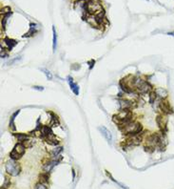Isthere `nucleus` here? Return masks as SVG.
Returning <instances> with one entry per match:
<instances>
[{
    "label": "nucleus",
    "instance_id": "412c9836",
    "mask_svg": "<svg viewBox=\"0 0 174 189\" xmlns=\"http://www.w3.org/2000/svg\"><path fill=\"white\" fill-rule=\"evenodd\" d=\"M11 11H12L11 8L5 7V8H3L2 10H1V14H12Z\"/></svg>",
    "mask_w": 174,
    "mask_h": 189
},
{
    "label": "nucleus",
    "instance_id": "cd10ccee",
    "mask_svg": "<svg viewBox=\"0 0 174 189\" xmlns=\"http://www.w3.org/2000/svg\"><path fill=\"white\" fill-rule=\"evenodd\" d=\"M1 189H5V188H3V187H1Z\"/></svg>",
    "mask_w": 174,
    "mask_h": 189
},
{
    "label": "nucleus",
    "instance_id": "1a4fd4ad",
    "mask_svg": "<svg viewBox=\"0 0 174 189\" xmlns=\"http://www.w3.org/2000/svg\"><path fill=\"white\" fill-rule=\"evenodd\" d=\"M156 121H157V124L159 125L160 129L162 130L163 132L167 131V117H165L163 116H158L156 119Z\"/></svg>",
    "mask_w": 174,
    "mask_h": 189
},
{
    "label": "nucleus",
    "instance_id": "4468645a",
    "mask_svg": "<svg viewBox=\"0 0 174 189\" xmlns=\"http://www.w3.org/2000/svg\"><path fill=\"white\" fill-rule=\"evenodd\" d=\"M155 93H156L157 96H159V97L162 98H166L167 97V90H165L163 88H157L156 90H155Z\"/></svg>",
    "mask_w": 174,
    "mask_h": 189
},
{
    "label": "nucleus",
    "instance_id": "b1692460",
    "mask_svg": "<svg viewBox=\"0 0 174 189\" xmlns=\"http://www.w3.org/2000/svg\"><path fill=\"white\" fill-rule=\"evenodd\" d=\"M35 189H48V188H47L46 185H44V184L38 182V184H36V185H35Z\"/></svg>",
    "mask_w": 174,
    "mask_h": 189
},
{
    "label": "nucleus",
    "instance_id": "aec40b11",
    "mask_svg": "<svg viewBox=\"0 0 174 189\" xmlns=\"http://www.w3.org/2000/svg\"><path fill=\"white\" fill-rule=\"evenodd\" d=\"M15 137H16L18 139V141H25L28 139V136L25 134H16Z\"/></svg>",
    "mask_w": 174,
    "mask_h": 189
},
{
    "label": "nucleus",
    "instance_id": "20e7f679",
    "mask_svg": "<svg viewBox=\"0 0 174 189\" xmlns=\"http://www.w3.org/2000/svg\"><path fill=\"white\" fill-rule=\"evenodd\" d=\"M5 168H6V171H7L8 174H10L11 176H17L18 174L20 173V165L18 164L14 160H9L7 162L5 165Z\"/></svg>",
    "mask_w": 174,
    "mask_h": 189
},
{
    "label": "nucleus",
    "instance_id": "a211bd4d",
    "mask_svg": "<svg viewBox=\"0 0 174 189\" xmlns=\"http://www.w3.org/2000/svg\"><path fill=\"white\" fill-rule=\"evenodd\" d=\"M52 33H53V41H52V47H53V52L56 50V45H57V35L55 32V28L52 27Z\"/></svg>",
    "mask_w": 174,
    "mask_h": 189
},
{
    "label": "nucleus",
    "instance_id": "dca6fc26",
    "mask_svg": "<svg viewBox=\"0 0 174 189\" xmlns=\"http://www.w3.org/2000/svg\"><path fill=\"white\" fill-rule=\"evenodd\" d=\"M57 164V160H52V162H49L48 164H47V165L45 166V171L48 173V172H49L51 171V170L53 168V167L56 165Z\"/></svg>",
    "mask_w": 174,
    "mask_h": 189
},
{
    "label": "nucleus",
    "instance_id": "6e6552de",
    "mask_svg": "<svg viewBox=\"0 0 174 189\" xmlns=\"http://www.w3.org/2000/svg\"><path fill=\"white\" fill-rule=\"evenodd\" d=\"M99 130H100L101 134L104 136V138L107 139V141L110 142V143H111V141H112V135H111V133H110V130L107 129L104 126L99 127Z\"/></svg>",
    "mask_w": 174,
    "mask_h": 189
},
{
    "label": "nucleus",
    "instance_id": "a878e982",
    "mask_svg": "<svg viewBox=\"0 0 174 189\" xmlns=\"http://www.w3.org/2000/svg\"><path fill=\"white\" fill-rule=\"evenodd\" d=\"M33 89L39 90V91H42V90H44V88H43V87H40V86H33Z\"/></svg>",
    "mask_w": 174,
    "mask_h": 189
},
{
    "label": "nucleus",
    "instance_id": "f3484780",
    "mask_svg": "<svg viewBox=\"0 0 174 189\" xmlns=\"http://www.w3.org/2000/svg\"><path fill=\"white\" fill-rule=\"evenodd\" d=\"M19 112H20L19 110L16 111V112H15L14 115H12V117H11V121H10V128L12 130V131H14V130H15V126H14V119H15V117H16L17 115L19 114Z\"/></svg>",
    "mask_w": 174,
    "mask_h": 189
},
{
    "label": "nucleus",
    "instance_id": "7ed1b4c3",
    "mask_svg": "<svg viewBox=\"0 0 174 189\" xmlns=\"http://www.w3.org/2000/svg\"><path fill=\"white\" fill-rule=\"evenodd\" d=\"M120 129L122 130V132L126 135H128V134L135 135V134H139V133L142 131V125L138 122L130 121L122 126H120Z\"/></svg>",
    "mask_w": 174,
    "mask_h": 189
},
{
    "label": "nucleus",
    "instance_id": "2eb2a0df",
    "mask_svg": "<svg viewBox=\"0 0 174 189\" xmlns=\"http://www.w3.org/2000/svg\"><path fill=\"white\" fill-rule=\"evenodd\" d=\"M4 41H5L6 44H7L9 50H12V49L17 44V41H16V40H14V39H11V38H5Z\"/></svg>",
    "mask_w": 174,
    "mask_h": 189
},
{
    "label": "nucleus",
    "instance_id": "f03ea898",
    "mask_svg": "<svg viewBox=\"0 0 174 189\" xmlns=\"http://www.w3.org/2000/svg\"><path fill=\"white\" fill-rule=\"evenodd\" d=\"M131 119H132V114L128 109L121 110L119 114L113 116L114 122H116L117 124H119L120 126L126 124V123H128V122H130L131 121Z\"/></svg>",
    "mask_w": 174,
    "mask_h": 189
},
{
    "label": "nucleus",
    "instance_id": "4be33fe9",
    "mask_svg": "<svg viewBox=\"0 0 174 189\" xmlns=\"http://www.w3.org/2000/svg\"><path fill=\"white\" fill-rule=\"evenodd\" d=\"M41 70L43 71V73H44L45 75H46L47 78H48V79H49V80H51V79L52 78V75H51V72H49V71H48V70H47V69H41Z\"/></svg>",
    "mask_w": 174,
    "mask_h": 189
},
{
    "label": "nucleus",
    "instance_id": "0eeeda50",
    "mask_svg": "<svg viewBox=\"0 0 174 189\" xmlns=\"http://www.w3.org/2000/svg\"><path fill=\"white\" fill-rule=\"evenodd\" d=\"M141 141H142V136L139 134H135V135H132L131 137L129 138L126 141V145L127 146H135V145H139L141 143Z\"/></svg>",
    "mask_w": 174,
    "mask_h": 189
},
{
    "label": "nucleus",
    "instance_id": "6ab92c4d",
    "mask_svg": "<svg viewBox=\"0 0 174 189\" xmlns=\"http://www.w3.org/2000/svg\"><path fill=\"white\" fill-rule=\"evenodd\" d=\"M40 178V182H42V184H45V182H48L49 181V175L48 173H46V174H41L39 176Z\"/></svg>",
    "mask_w": 174,
    "mask_h": 189
},
{
    "label": "nucleus",
    "instance_id": "9d476101",
    "mask_svg": "<svg viewBox=\"0 0 174 189\" xmlns=\"http://www.w3.org/2000/svg\"><path fill=\"white\" fill-rule=\"evenodd\" d=\"M160 108H161V110L163 111V113H165V114H171L172 113L171 107H170L169 101H167V100H162L160 102Z\"/></svg>",
    "mask_w": 174,
    "mask_h": 189
},
{
    "label": "nucleus",
    "instance_id": "f257e3e1",
    "mask_svg": "<svg viewBox=\"0 0 174 189\" xmlns=\"http://www.w3.org/2000/svg\"><path fill=\"white\" fill-rule=\"evenodd\" d=\"M86 11L91 15H94L98 24L101 23V20L103 19L105 13L99 0H87Z\"/></svg>",
    "mask_w": 174,
    "mask_h": 189
},
{
    "label": "nucleus",
    "instance_id": "393cba45",
    "mask_svg": "<svg viewBox=\"0 0 174 189\" xmlns=\"http://www.w3.org/2000/svg\"><path fill=\"white\" fill-rule=\"evenodd\" d=\"M62 150H63V148H62V147H57V148H55L53 151H52V154H53L54 156H58V154L60 153V152H62Z\"/></svg>",
    "mask_w": 174,
    "mask_h": 189
},
{
    "label": "nucleus",
    "instance_id": "ddd939ff",
    "mask_svg": "<svg viewBox=\"0 0 174 189\" xmlns=\"http://www.w3.org/2000/svg\"><path fill=\"white\" fill-rule=\"evenodd\" d=\"M132 107V103L131 101H129V100H120V108L122 110L124 109H129V108Z\"/></svg>",
    "mask_w": 174,
    "mask_h": 189
},
{
    "label": "nucleus",
    "instance_id": "bb28decb",
    "mask_svg": "<svg viewBox=\"0 0 174 189\" xmlns=\"http://www.w3.org/2000/svg\"><path fill=\"white\" fill-rule=\"evenodd\" d=\"M167 35H173L174 36V32H171V33H169Z\"/></svg>",
    "mask_w": 174,
    "mask_h": 189
},
{
    "label": "nucleus",
    "instance_id": "5701e85b",
    "mask_svg": "<svg viewBox=\"0 0 174 189\" xmlns=\"http://www.w3.org/2000/svg\"><path fill=\"white\" fill-rule=\"evenodd\" d=\"M150 103H153V101L155 100V98H156V93L155 92H151L150 93Z\"/></svg>",
    "mask_w": 174,
    "mask_h": 189
},
{
    "label": "nucleus",
    "instance_id": "423d86ee",
    "mask_svg": "<svg viewBox=\"0 0 174 189\" xmlns=\"http://www.w3.org/2000/svg\"><path fill=\"white\" fill-rule=\"evenodd\" d=\"M25 149H26V146H25L23 143H17L14 146V149H12V151L11 152L10 157L12 158V160H19L20 158L24 155Z\"/></svg>",
    "mask_w": 174,
    "mask_h": 189
},
{
    "label": "nucleus",
    "instance_id": "f8f14e48",
    "mask_svg": "<svg viewBox=\"0 0 174 189\" xmlns=\"http://www.w3.org/2000/svg\"><path fill=\"white\" fill-rule=\"evenodd\" d=\"M69 83H70V89L72 90L74 94H75V95H78V94H79V87H78V85H77L76 83L73 82V80H72V78H71L70 76H69Z\"/></svg>",
    "mask_w": 174,
    "mask_h": 189
},
{
    "label": "nucleus",
    "instance_id": "9b49d317",
    "mask_svg": "<svg viewBox=\"0 0 174 189\" xmlns=\"http://www.w3.org/2000/svg\"><path fill=\"white\" fill-rule=\"evenodd\" d=\"M44 139H46V141L48 142V143L51 144V145H57L59 143L58 139L55 137V136L52 134V133H51V134L48 135V136H46Z\"/></svg>",
    "mask_w": 174,
    "mask_h": 189
},
{
    "label": "nucleus",
    "instance_id": "39448f33",
    "mask_svg": "<svg viewBox=\"0 0 174 189\" xmlns=\"http://www.w3.org/2000/svg\"><path fill=\"white\" fill-rule=\"evenodd\" d=\"M134 86L137 88L138 92L141 93V94H148V93H151V89H152L151 85L139 78L134 79Z\"/></svg>",
    "mask_w": 174,
    "mask_h": 189
}]
</instances>
